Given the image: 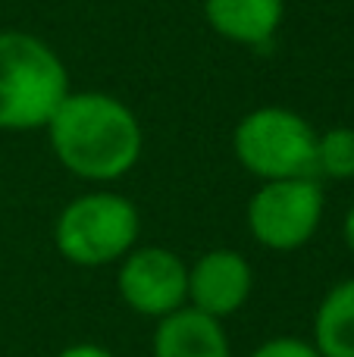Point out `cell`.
<instances>
[{
  "label": "cell",
  "instance_id": "cell-10",
  "mask_svg": "<svg viewBox=\"0 0 354 357\" xmlns=\"http://www.w3.org/2000/svg\"><path fill=\"white\" fill-rule=\"evenodd\" d=\"M311 345L320 357H354V279H342L323 295Z\"/></svg>",
  "mask_w": 354,
  "mask_h": 357
},
{
  "label": "cell",
  "instance_id": "cell-14",
  "mask_svg": "<svg viewBox=\"0 0 354 357\" xmlns=\"http://www.w3.org/2000/svg\"><path fill=\"white\" fill-rule=\"evenodd\" d=\"M342 235H345V245L354 251V207L348 210V216H345V226H342Z\"/></svg>",
  "mask_w": 354,
  "mask_h": 357
},
{
  "label": "cell",
  "instance_id": "cell-7",
  "mask_svg": "<svg viewBox=\"0 0 354 357\" xmlns=\"http://www.w3.org/2000/svg\"><path fill=\"white\" fill-rule=\"evenodd\" d=\"M251 289H254V270L242 254L229 248L207 251L204 257L194 260V266H188V301H192L188 307L213 320H226L242 310L251 298Z\"/></svg>",
  "mask_w": 354,
  "mask_h": 357
},
{
  "label": "cell",
  "instance_id": "cell-8",
  "mask_svg": "<svg viewBox=\"0 0 354 357\" xmlns=\"http://www.w3.org/2000/svg\"><path fill=\"white\" fill-rule=\"evenodd\" d=\"M154 357H232L223 320L179 307L163 317L154 333Z\"/></svg>",
  "mask_w": 354,
  "mask_h": 357
},
{
  "label": "cell",
  "instance_id": "cell-1",
  "mask_svg": "<svg viewBox=\"0 0 354 357\" xmlns=\"http://www.w3.org/2000/svg\"><path fill=\"white\" fill-rule=\"evenodd\" d=\"M47 132L56 160L91 182H113L141 157L144 138L135 113L119 98L100 91H69Z\"/></svg>",
  "mask_w": 354,
  "mask_h": 357
},
{
  "label": "cell",
  "instance_id": "cell-2",
  "mask_svg": "<svg viewBox=\"0 0 354 357\" xmlns=\"http://www.w3.org/2000/svg\"><path fill=\"white\" fill-rule=\"evenodd\" d=\"M69 94L54 47L25 31H0V132L41 129Z\"/></svg>",
  "mask_w": 354,
  "mask_h": 357
},
{
  "label": "cell",
  "instance_id": "cell-13",
  "mask_svg": "<svg viewBox=\"0 0 354 357\" xmlns=\"http://www.w3.org/2000/svg\"><path fill=\"white\" fill-rule=\"evenodd\" d=\"M56 357H116V354L107 351V348H100V345H91V342H79V345L63 348Z\"/></svg>",
  "mask_w": 354,
  "mask_h": 357
},
{
  "label": "cell",
  "instance_id": "cell-3",
  "mask_svg": "<svg viewBox=\"0 0 354 357\" xmlns=\"http://www.w3.org/2000/svg\"><path fill=\"white\" fill-rule=\"evenodd\" d=\"M138 229L141 220L129 197L91 191L63 207L54 222V245L75 266H104L132 251Z\"/></svg>",
  "mask_w": 354,
  "mask_h": 357
},
{
  "label": "cell",
  "instance_id": "cell-9",
  "mask_svg": "<svg viewBox=\"0 0 354 357\" xmlns=\"http://www.w3.org/2000/svg\"><path fill=\"white\" fill-rule=\"evenodd\" d=\"M204 16L217 35L263 47L282 22V0H204Z\"/></svg>",
  "mask_w": 354,
  "mask_h": 357
},
{
  "label": "cell",
  "instance_id": "cell-12",
  "mask_svg": "<svg viewBox=\"0 0 354 357\" xmlns=\"http://www.w3.org/2000/svg\"><path fill=\"white\" fill-rule=\"evenodd\" d=\"M251 357H320V354L311 342L295 339V335H279V339L263 342L257 351H251Z\"/></svg>",
  "mask_w": 354,
  "mask_h": 357
},
{
  "label": "cell",
  "instance_id": "cell-5",
  "mask_svg": "<svg viewBox=\"0 0 354 357\" xmlns=\"http://www.w3.org/2000/svg\"><path fill=\"white\" fill-rule=\"evenodd\" d=\"M323 220V188L317 178H276L248 204V229L270 251L307 245Z\"/></svg>",
  "mask_w": 354,
  "mask_h": 357
},
{
  "label": "cell",
  "instance_id": "cell-11",
  "mask_svg": "<svg viewBox=\"0 0 354 357\" xmlns=\"http://www.w3.org/2000/svg\"><path fill=\"white\" fill-rule=\"evenodd\" d=\"M317 176L354 178V129H330L317 135Z\"/></svg>",
  "mask_w": 354,
  "mask_h": 357
},
{
  "label": "cell",
  "instance_id": "cell-4",
  "mask_svg": "<svg viewBox=\"0 0 354 357\" xmlns=\"http://www.w3.org/2000/svg\"><path fill=\"white\" fill-rule=\"evenodd\" d=\"M236 157L263 182L317 176V135L305 116L286 107H261L236 126Z\"/></svg>",
  "mask_w": 354,
  "mask_h": 357
},
{
  "label": "cell",
  "instance_id": "cell-6",
  "mask_svg": "<svg viewBox=\"0 0 354 357\" xmlns=\"http://www.w3.org/2000/svg\"><path fill=\"white\" fill-rule=\"evenodd\" d=\"M119 298L141 317H169L188 301V266L169 248L129 251L116 273Z\"/></svg>",
  "mask_w": 354,
  "mask_h": 357
}]
</instances>
